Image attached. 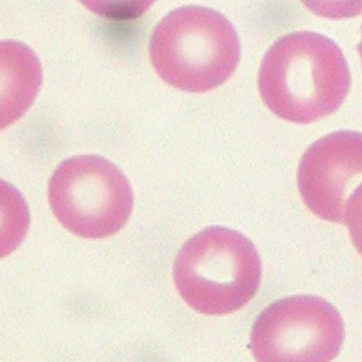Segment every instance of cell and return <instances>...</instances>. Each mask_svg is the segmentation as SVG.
<instances>
[{"label":"cell","mask_w":362,"mask_h":362,"mask_svg":"<svg viewBox=\"0 0 362 362\" xmlns=\"http://www.w3.org/2000/svg\"><path fill=\"white\" fill-rule=\"evenodd\" d=\"M348 62L331 38L297 31L278 38L259 67L261 100L283 120L310 124L331 116L350 93Z\"/></svg>","instance_id":"cell-1"},{"label":"cell","mask_w":362,"mask_h":362,"mask_svg":"<svg viewBox=\"0 0 362 362\" xmlns=\"http://www.w3.org/2000/svg\"><path fill=\"white\" fill-rule=\"evenodd\" d=\"M149 57L155 72L170 86L186 93H208L225 84L237 69L239 37L218 11L182 6L157 23Z\"/></svg>","instance_id":"cell-2"},{"label":"cell","mask_w":362,"mask_h":362,"mask_svg":"<svg viewBox=\"0 0 362 362\" xmlns=\"http://www.w3.org/2000/svg\"><path fill=\"white\" fill-rule=\"evenodd\" d=\"M261 263L239 232L213 227L191 238L174 264V282L187 305L210 316L232 314L256 295Z\"/></svg>","instance_id":"cell-3"},{"label":"cell","mask_w":362,"mask_h":362,"mask_svg":"<svg viewBox=\"0 0 362 362\" xmlns=\"http://www.w3.org/2000/svg\"><path fill=\"white\" fill-rule=\"evenodd\" d=\"M49 202L66 229L81 238H102L125 225L133 193L116 165L100 156L83 155L55 170L49 182Z\"/></svg>","instance_id":"cell-4"},{"label":"cell","mask_w":362,"mask_h":362,"mask_svg":"<svg viewBox=\"0 0 362 362\" xmlns=\"http://www.w3.org/2000/svg\"><path fill=\"white\" fill-rule=\"evenodd\" d=\"M341 316L322 298L297 296L266 308L251 333L257 361L327 362L339 354L344 342Z\"/></svg>","instance_id":"cell-5"},{"label":"cell","mask_w":362,"mask_h":362,"mask_svg":"<svg viewBox=\"0 0 362 362\" xmlns=\"http://www.w3.org/2000/svg\"><path fill=\"white\" fill-rule=\"evenodd\" d=\"M362 183V134L340 131L317 140L304 153L298 185L304 204L332 223L346 221V206Z\"/></svg>","instance_id":"cell-6"},{"label":"cell","mask_w":362,"mask_h":362,"mask_svg":"<svg viewBox=\"0 0 362 362\" xmlns=\"http://www.w3.org/2000/svg\"><path fill=\"white\" fill-rule=\"evenodd\" d=\"M2 52V127L18 119L35 99L42 81L38 57L21 42H4Z\"/></svg>","instance_id":"cell-7"},{"label":"cell","mask_w":362,"mask_h":362,"mask_svg":"<svg viewBox=\"0 0 362 362\" xmlns=\"http://www.w3.org/2000/svg\"><path fill=\"white\" fill-rule=\"evenodd\" d=\"M91 12L116 21H135L157 0H79Z\"/></svg>","instance_id":"cell-8"},{"label":"cell","mask_w":362,"mask_h":362,"mask_svg":"<svg viewBox=\"0 0 362 362\" xmlns=\"http://www.w3.org/2000/svg\"><path fill=\"white\" fill-rule=\"evenodd\" d=\"M312 14L322 18L341 21L362 15V0H301Z\"/></svg>","instance_id":"cell-9"},{"label":"cell","mask_w":362,"mask_h":362,"mask_svg":"<svg viewBox=\"0 0 362 362\" xmlns=\"http://www.w3.org/2000/svg\"><path fill=\"white\" fill-rule=\"evenodd\" d=\"M346 223L350 230L353 244L362 255V183L349 199Z\"/></svg>","instance_id":"cell-10"},{"label":"cell","mask_w":362,"mask_h":362,"mask_svg":"<svg viewBox=\"0 0 362 362\" xmlns=\"http://www.w3.org/2000/svg\"><path fill=\"white\" fill-rule=\"evenodd\" d=\"M357 51H358L359 57H361V65H362V29H361V42H359L358 46H357Z\"/></svg>","instance_id":"cell-11"}]
</instances>
